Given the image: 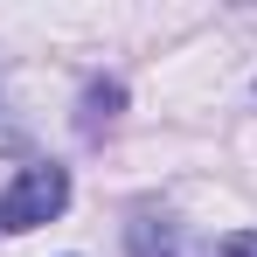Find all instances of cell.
<instances>
[{"label": "cell", "mask_w": 257, "mask_h": 257, "mask_svg": "<svg viewBox=\"0 0 257 257\" xmlns=\"http://www.w3.org/2000/svg\"><path fill=\"white\" fill-rule=\"evenodd\" d=\"M63 202H70V174L56 167V160H35V167L14 174V188L0 195V229H35V222H56L63 215Z\"/></svg>", "instance_id": "cell-1"}, {"label": "cell", "mask_w": 257, "mask_h": 257, "mask_svg": "<svg viewBox=\"0 0 257 257\" xmlns=\"http://www.w3.org/2000/svg\"><path fill=\"white\" fill-rule=\"evenodd\" d=\"M125 243H132V257H202L181 236V222H167V215H139L125 229Z\"/></svg>", "instance_id": "cell-2"}, {"label": "cell", "mask_w": 257, "mask_h": 257, "mask_svg": "<svg viewBox=\"0 0 257 257\" xmlns=\"http://www.w3.org/2000/svg\"><path fill=\"white\" fill-rule=\"evenodd\" d=\"M118 111H125V84H90V90H84V111H77V132L97 139Z\"/></svg>", "instance_id": "cell-3"}, {"label": "cell", "mask_w": 257, "mask_h": 257, "mask_svg": "<svg viewBox=\"0 0 257 257\" xmlns=\"http://www.w3.org/2000/svg\"><path fill=\"white\" fill-rule=\"evenodd\" d=\"M14 146H28V125L14 118V104H7V90H0V153H14Z\"/></svg>", "instance_id": "cell-4"}, {"label": "cell", "mask_w": 257, "mask_h": 257, "mask_svg": "<svg viewBox=\"0 0 257 257\" xmlns=\"http://www.w3.org/2000/svg\"><path fill=\"white\" fill-rule=\"evenodd\" d=\"M215 250H222V257H257V229H229Z\"/></svg>", "instance_id": "cell-5"}]
</instances>
